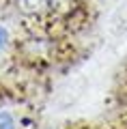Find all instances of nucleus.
I'll list each match as a JSON object with an SVG mask.
<instances>
[{"instance_id":"1","label":"nucleus","mask_w":127,"mask_h":129,"mask_svg":"<svg viewBox=\"0 0 127 129\" xmlns=\"http://www.w3.org/2000/svg\"><path fill=\"white\" fill-rule=\"evenodd\" d=\"M15 5L24 15H41L52 9V0H15Z\"/></svg>"},{"instance_id":"2","label":"nucleus","mask_w":127,"mask_h":129,"mask_svg":"<svg viewBox=\"0 0 127 129\" xmlns=\"http://www.w3.org/2000/svg\"><path fill=\"white\" fill-rule=\"evenodd\" d=\"M0 129H15V118L11 112L0 110Z\"/></svg>"},{"instance_id":"3","label":"nucleus","mask_w":127,"mask_h":129,"mask_svg":"<svg viewBox=\"0 0 127 129\" xmlns=\"http://www.w3.org/2000/svg\"><path fill=\"white\" fill-rule=\"evenodd\" d=\"M7 43H9V30L5 26H0V52L7 47Z\"/></svg>"}]
</instances>
